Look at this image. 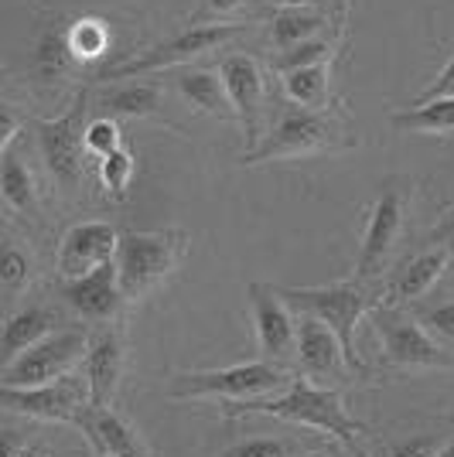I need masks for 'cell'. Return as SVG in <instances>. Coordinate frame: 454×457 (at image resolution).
Returning a JSON list of instances; mask_svg holds the SVG:
<instances>
[{
    "label": "cell",
    "instance_id": "cell-27",
    "mask_svg": "<svg viewBox=\"0 0 454 457\" xmlns=\"http://www.w3.org/2000/svg\"><path fill=\"white\" fill-rule=\"evenodd\" d=\"M65 45H69L72 62H99L110 52V28L99 18L72 21L65 28Z\"/></svg>",
    "mask_w": 454,
    "mask_h": 457
},
{
    "label": "cell",
    "instance_id": "cell-32",
    "mask_svg": "<svg viewBox=\"0 0 454 457\" xmlns=\"http://www.w3.org/2000/svg\"><path fill=\"white\" fill-rule=\"evenodd\" d=\"M414 314L420 318V324L434 335L437 342L454 355V294L444 297V301H434V304L420 301V304L414 307Z\"/></svg>",
    "mask_w": 454,
    "mask_h": 457
},
{
    "label": "cell",
    "instance_id": "cell-18",
    "mask_svg": "<svg viewBox=\"0 0 454 457\" xmlns=\"http://www.w3.org/2000/svg\"><path fill=\"white\" fill-rule=\"evenodd\" d=\"M451 267V246L448 243H427V246L407 256L386 280V304H420L434 290Z\"/></svg>",
    "mask_w": 454,
    "mask_h": 457
},
{
    "label": "cell",
    "instance_id": "cell-26",
    "mask_svg": "<svg viewBox=\"0 0 454 457\" xmlns=\"http://www.w3.org/2000/svg\"><path fill=\"white\" fill-rule=\"evenodd\" d=\"M390 123L399 134H454V96L431 99V103H414L407 110H397V113L390 116Z\"/></svg>",
    "mask_w": 454,
    "mask_h": 457
},
{
    "label": "cell",
    "instance_id": "cell-44",
    "mask_svg": "<svg viewBox=\"0 0 454 457\" xmlns=\"http://www.w3.org/2000/svg\"><path fill=\"white\" fill-rule=\"evenodd\" d=\"M93 457H110V454H93Z\"/></svg>",
    "mask_w": 454,
    "mask_h": 457
},
{
    "label": "cell",
    "instance_id": "cell-39",
    "mask_svg": "<svg viewBox=\"0 0 454 457\" xmlns=\"http://www.w3.org/2000/svg\"><path fill=\"white\" fill-rule=\"evenodd\" d=\"M18 457H52V451H48V444H24Z\"/></svg>",
    "mask_w": 454,
    "mask_h": 457
},
{
    "label": "cell",
    "instance_id": "cell-20",
    "mask_svg": "<svg viewBox=\"0 0 454 457\" xmlns=\"http://www.w3.org/2000/svg\"><path fill=\"white\" fill-rule=\"evenodd\" d=\"M79 430L89 440L93 454H110V457H151V447L137 434L127 417H120L114 406H96L89 403L79 417Z\"/></svg>",
    "mask_w": 454,
    "mask_h": 457
},
{
    "label": "cell",
    "instance_id": "cell-33",
    "mask_svg": "<svg viewBox=\"0 0 454 457\" xmlns=\"http://www.w3.org/2000/svg\"><path fill=\"white\" fill-rule=\"evenodd\" d=\"M301 444L294 437H273V434H256V437L236 440L223 451V457H298Z\"/></svg>",
    "mask_w": 454,
    "mask_h": 457
},
{
    "label": "cell",
    "instance_id": "cell-24",
    "mask_svg": "<svg viewBox=\"0 0 454 457\" xmlns=\"http://www.w3.org/2000/svg\"><path fill=\"white\" fill-rule=\"evenodd\" d=\"M0 185H4L7 212L24 215V219H38V212H41L38 178H35L28 157H24L18 147H7L4 157H0Z\"/></svg>",
    "mask_w": 454,
    "mask_h": 457
},
{
    "label": "cell",
    "instance_id": "cell-15",
    "mask_svg": "<svg viewBox=\"0 0 454 457\" xmlns=\"http://www.w3.org/2000/svg\"><path fill=\"white\" fill-rule=\"evenodd\" d=\"M120 236L123 232L106 219H82L76 226H69L58 243L55 273L62 280H76V277H86L93 270L114 263Z\"/></svg>",
    "mask_w": 454,
    "mask_h": 457
},
{
    "label": "cell",
    "instance_id": "cell-37",
    "mask_svg": "<svg viewBox=\"0 0 454 457\" xmlns=\"http://www.w3.org/2000/svg\"><path fill=\"white\" fill-rule=\"evenodd\" d=\"M448 239H454V205L444 212L434 222V228L427 232V243H448Z\"/></svg>",
    "mask_w": 454,
    "mask_h": 457
},
{
    "label": "cell",
    "instance_id": "cell-25",
    "mask_svg": "<svg viewBox=\"0 0 454 457\" xmlns=\"http://www.w3.org/2000/svg\"><path fill=\"white\" fill-rule=\"evenodd\" d=\"M281 89L290 106H301V110H332L335 96H332V62H318V65H307L298 72H287L281 76Z\"/></svg>",
    "mask_w": 454,
    "mask_h": 457
},
{
    "label": "cell",
    "instance_id": "cell-40",
    "mask_svg": "<svg viewBox=\"0 0 454 457\" xmlns=\"http://www.w3.org/2000/svg\"><path fill=\"white\" fill-rule=\"evenodd\" d=\"M332 11H335L339 28H345V11H349V0H332Z\"/></svg>",
    "mask_w": 454,
    "mask_h": 457
},
{
    "label": "cell",
    "instance_id": "cell-8",
    "mask_svg": "<svg viewBox=\"0 0 454 457\" xmlns=\"http://www.w3.org/2000/svg\"><path fill=\"white\" fill-rule=\"evenodd\" d=\"M249 24L243 21H206V24H191L174 31L171 38L157 41L151 48H144L140 55L127 58L120 65H106L99 69L103 82H120V79H137L144 72H161V69H174V65H191L198 58H206L208 52H215L219 45L247 35Z\"/></svg>",
    "mask_w": 454,
    "mask_h": 457
},
{
    "label": "cell",
    "instance_id": "cell-35",
    "mask_svg": "<svg viewBox=\"0 0 454 457\" xmlns=\"http://www.w3.org/2000/svg\"><path fill=\"white\" fill-rule=\"evenodd\" d=\"M444 96H454V48L451 55H448V62H444V69H441V76L416 96V103H431V99H444Z\"/></svg>",
    "mask_w": 454,
    "mask_h": 457
},
{
    "label": "cell",
    "instance_id": "cell-2",
    "mask_svg": "<svg viewBox=\"0 0 454 457\" xmlns=\"http://www.w3.org/2000/svg\"><path fill=\"white\" fill-rule=\"evenodd\" d=\"M281 297L294 307V314L304 318H318L324 321L335 335H339L341 348H345V359L349 369L356 372V379L373 382L376 379V369L362 359L356 335H359L362 318H369L379 304H386V287L379 280H339V284L328 287H277Z\"/></svg>",
    "mask_w": 454,
    "mask_h": 457
},
{
    "label": "cell",
    "instance_id": "cell-3",
    "mask_svg": "<svg viewBox=\"0 0 454 457\" xmlns=\"http://www.w3.org/2000/svg\"><path fill=\"white\" fill-rule=\"evenodd\" d=\"M369 321L379 335V359L373 365L376 379L454 372V355L420 324L414 311H407V304H379Z\"/></svg>",
    "mask_w": 454,
    "mask_h": 457
},
{
    "label": "cell",
    "instance_id": "cell-22",
    "mask_svg": "<svg viewBox=\"0 0 454 457\" xmlns=\"http://www.w3.org/2000/svg\"><path fill=\"white\" fill-rule=\"evenodd\" d=\"M171 89L189 103L195 113L206 116H229L232 113V103H229L226 82H223V72L212 69V65H185L171 76Z\"/></svg>",
    "mask_w": 454,
    "mask_h": 457
},
{
    "label": "cell",
    "instance_id": "cell-13",
    "mask_svg": "<svg viewBox=\"0 0 454 457\" xmlns=\"http://www.w3.org/2000/svg\"><path fill=\"white\" fill-rule=\"evenodd\" d=\"M219 72H223V82H226L232 113H236L240 127H243L247 151H253L264 140V120H266V110H270L264 65L253 55L232 52V55L219 58Z\"/></svg>",
    "mask_w": 454,
    "mask_h": 457
},
{
    "label": "cell",
    "instance_id": "cell-4",
    "mask_svg": "<svg viewBox=\"0 0 454 457\" xmlns=\"http://www.w3.org/2000/svg\"><path fill=\"white\" fill-rule=\"evenodd\" d=\"M356 137L349 134L345 116H335L332 110H301L290 106L277 113L273 127L264 134V140L240 157V164L256 168V164H270V161H294V157H315L324 151H345L352 147Z\"/></svg>",
    "mask_w": 454,
    "mask_h": 457
},
{
    "label": "cell",
    "instance_id": "cell-12",
    "mask_svg": "<svg viewBox=\"0 0 454 457\" xmlns=\"http://www.w3.org/2000/svg\"><path fill=\"white\" fill-rule=\"evenodd\" d=\"M249 311H253V335H256V352L260 359L290 369L298 359V314L294 307L281 297L277 287H266L253 280L247 287Z\"/></svg>",
    "mask_w": 454,
    "mask_h": 457
},
{
    "label": "cell",
    "instance_id": "cell-7",
    "mask_svg": "<svg viewBox=\"0 0 454 457\" xmlns=\"http://www.w3.org/2000/svg\"><path fill=\"white\" fill-rule=\"evenodd\" d=\"M89 110H93V93L79 89L65 113L35 123V144H38L41 161L65 198L79 195V188H82L86 157H89L86 154V127H89L86 116H89Z\"/></svg>",
    "mask_w": 454,
    "mask_h": 457
},
{
    "label": "cell",
    "instance_id": "cell-41",
    "mask_svg": "<svg viewBox=\"0 0 454 457\" xmlns=\"http://www.w3.org/2000/svg\"><path fill=\"white\" fill-rule=\"evenodd\" d=\"M437 457H454V427H451V434L444 437V447H441V454Z\"/></svg>",
    "mask_w": 454,
    "mask_h": 457
},
{
    "label": "cell",
    "instance_id": "cell-38",
    "mask_svg": "<svg viewBox=\"0 0 454 457\" xmlns=\"http://www.w3.org/2000/svg\"><path fill=\"white\" fill-rule=\"evenodd\" d=\"M290 7H304V11H332V0H273V11H290Z\"/></svg>",
    "mask_w": 454,
    "mask_h": 457
},
{
    "label": "cell",
    "instance_id": "cell-10",
    "mask_svg": "<svg viewBox=\"0 0 454 457\" xmlns=\"http://www.w3.org/2000/svg\"><path fill=\"white\" fill-rule=\"evenodd\" d=\"M407 195L399 185H386L373 198V205L366 212V226H362L359 256H356V273L359 280H379L383 270L393 263L397 249L403 246L407 236Z\"/></svg>",
    "mask_w": 454,
    "mask_h": 457
},
{
    "label": "cell",
    "instance_id": "cell-28",
    "mask_svg": "<svg viewBox=\"0 0 454 457\" xmlns=\"http://www.w3.org/2000/svg\"><path fill=\"white\" fill-rule=\"evenodd\" d=\"M332 35H339V31H332ZM332 35H322V38H311L298 45V48H290V52H281V55L270 58V69L277 72V76H287V72H298V69H307V65H318V62H332L335 55V38Z\"/></svg>",
    "mask_w": 454,
    "mask_h": 457
},
{
    "label": "cell",
    "instance_id": "cell-16",
    "mask_svg": "<svg viewBox=\"0 0 454 457\" xmlns=\"http://www.w3.org/2000/svg\"><path fill=\"white\" fill-rule=\"evenodd\" d=\"M127 372V324H99L82 359V376L89 382V396L96 406H114L120 382Z\"/></svg>",
    "mask_w": 454,
    "mask_h": 457
},
{
    "label": "cell",
    "instance_id": "cell-31",
    "mask_svg": "<svg viewBox=\"0 0 454 457\" xmlns=\"http://www.w3.org/2000/svg\"><path fill=\"white\" fill-rule=\"evenodd\" d=\"M31 280H35L31 253L21 249L14 232H7V239H4V284H7V294H18L24 287H31Z\"/></svg>",
    "mask_w": 454,
    "mask_h": 457
},
{
    "label": "cell",
    "instance_id": "cell-29",
    "mask_svg": "<svg viewBox=\"0 0 454 457\" xmlns=\"http://www.w3.org/2000/svg\"><path fill=\"white\" fill-rule=\"evenodd\" d=\"M451 430V427H448ZM444 427L437 430H420V434H403V437H390L383 440L379 454L383 457H437L441 447H444V437H448Z\"/></svg>",
    "mask_w": 454,
    "mask_h": 457
},
{
    "label": "cell",
    "instance_id": "cell-34",
    "mask_svg": "<svg viewBox=\"0 0 454 457\" xmlns=\"http://www.w3.org/2000/svg\"><path fill=\"white\" fill-rule=\"evenodd\" d=\"M120 147H123L120 120H114V116H93L89 127H86V154L103 161V157H110Z\"/></svg>",
    "mask_w": 454,
    "mask_h": 457
},
{
    "label": "cell",
    "instance_id": "cell-36",
    "mask_svg": "<svg viewBox=\"0 0 454 457\" xmlns=\"http://www.w3.org/2000/svg\"><path fill=\"white\" fill-rule=\"evenodd\" d=\"M247 4L249 0H206L202 14H206V18H215V21H226V18H232V14H240Z\"/></svg>",
    "mask_w": 454,
    "mask_h": 457
},
{
    "label": "cell",
    "instance_id": "cell-9",
    "mask_svg": "<svg viewBox=\"0 0 454 457\" xmlns=\"http://www.w3.org/2000/svg\"><path fill=\"white\" fill-rule=\"evenodd\" d=\"M93 338V328L89 324H69L55 335L41 338L38 345L24 348L18 359L4 365L0 372V386L7 389H31V386H45V382H55L62 376H69L82 359H86V348Z\"/></svg>",
    "mask_w": 454,
    "mask_h": 457
},
{
    "label": "cell",
    "instance_id": "cell-21",
    "mask_svg": "<svg viewBox=\"0 0 454 457\" xmlns=\"http://www.w3.org/2000/svg\"><path fill=\"white\" fill-rule=\"evenodd\" d=\"M62 328H69V321L52 304H45V301H31V304L11 311L7 324H4V365L11 362V359H18L24 348L38 345L41 338L55 335Z\"/></svg>",
    "mask_w": 454,
    "mask_h": 457
},
{
    "label": "cell",
    "instance_id": "cell-19",
    "mask_svg": "<svg viewBox=\"0 0 454 457\" xmlns=\"http://www.w3.org/2000/svg\"><path fill=\"white\" fill-rule=\"evenodd\" d=\"M164 93L161 82H137V79H120L114 86H103L93 99L96 116H114V120H154V123H168L171 130L181 134L178 123L164 120Z\"/></svg>",
    "mask_w": 454,
    "mask_h": 457
},
{
    "label": "cell",
    "instance_id": "cell-11",
    "mask_svg": "<svg viewBox=\"0 0 454 457\" xmlns=\"http://www.w3.org/2000/svg\"><path fill=\"white\" fill-rule=\"evenodd\" d=\"M0 403L7 417H28L35 423H72L79 427L82 410L93 403L89 396V382L86 376H62L45 386H31V389H0Z\"/></svg>",
    "mask_w": 454,
    "mask_h": 457
},
{
    "label": "cell",
    "instance_id": "cell-42",
    "mask_svg": "<svg viewBox=\"0 0 454 457\" xmlns=\"http://www.w3.org/2000/svg\"><path fill=\"white\" fill-rule=\"evenodd\" d=\"M304 457H332V454H324V451H307Z\"/></svg>",
    "mask_w": 454,
    "mask_h": 457
},
{
    "label": "cell",
    "instance_id": "cell-1",
    "mask_svg": "<svg viewBox=\"0 0 454 457\" xmlns=\"http://www.w3.org/2000/svg\"><path fill=\"white\" fill-rule=\"evenodd\" d=\"M223 413L229 420L236 417H273L284 423H301L318 434H328L339 440L349 454L369 457L362 437L373 434V427L366 420H356L345 410L339 386H322V382L307 379V376H294L281 396L270 400H253V403H223Z\"/></svg>",
    "mask_w": 454,
    "mask_h": 457
},
{
    "label": "cell",
    "instance_id": "cell-17",
    "mask_svg": "<svg viewBox=\"0 0 454 457\" xmlns=\"http://www.w3.org/2000/svg\"><path fill=\"white\" fill-rule=\"evenodd\" d=\"M294 365H298L294 376H307L322 386H335V382L345 386V382L356 379L339 335L324 321L304 318V314H298V359H294Z\"/></svg>",
    "mask_w": 454,
    "mask_h": 457
},
{
    "label": "cell",
    "instance_id": "cell-43",
    "mask_svg": "<svg viewBox=\"0 0 454 457\" xmlns=\"http://www.w3.org/2000/svg\"><path fill=\"white\" fill-rule=\"evenodd\" d=\"M448 246H451V267H454V239H448Z\"/></svg>",
    "mask_w": 454,
    "mask_h": 457
},
{
    "label": "cell",
    "instance_id": "cell-30",
    "mask_svg": "<svg viewBox=\"0 0 454 457\" xmlns=\"http://www.w3.org/2000/svg\"><path fill=\"white\" fill-rule=\"evenodd\" d=\"M133 171H137V164H133V154L127 147H120V151H114L110 157L99 161V181H103L106 195L116 198V202L127 198V191L133 185Z\"/></svg>",
    "mask_w": 454,
    "mask_h": 457
},
{
    "label": "cell",
    "instance_id": "cell-14",
    "mask_svg": "<svg viewBox=\"0 0 454 457\" xmlns=\"http://www.w3.org/2000/svg\"><path fill=\"white\" fill-rule=\"evenodd\" d=\"M55 294L58 301L76 314L79 324H89V328L123 321V311L130 304L123 287H120L116 260L106 263V267L93 270V273H86V277H76V280H62L58 277Z\"/></svg>",
    "mask_w": 454,
    "mask_h": 457
},
{
    "label": "cell",
    "instance_id": "cell-23",
    "mask_svg": "<svg viewBox=\"0 0 454 457\" xmlns=\"http://www.w3.org/2000/svg\"><path fill=\"white\" fill-rule=\"evenodd\" d=\"M332 31L341 35V28L332 21L328 11L290 7V11H273L270 28H266V45H270L273 55H281V52H290V48H298L304 41L322 38V35H332Z\"/></svg>",
    "mask_w": 454,
    "mask_h": 457
},
{
    "label": "cell",
    "instance_id": "cell-5",
    "mask_svg": "<svg viewBox=\"0 0 454 457\" xmlns=\"http://www.w3.org/2000/svg\"><path fill=\"white\" fill-rule=\"evenodd\" d=\"M294 382V372L266 359L226 365V369H198V372H178L168 382V396L178 403L189 400H215V403H253L281 396Z\"/></svg>",
    "mask_w": 454,
    "mask_h": 457
},
{
    "label": "cell",
    "instance_id": "cell-6",
    "mask_svg": "<svg viewBox=\"0 0 454 457\" xmlns=\"http://www.w3.org/2000/svg\"><path fill=\"white\" fill-rule=\"evenodd\" d=\"M189 253V232L185 228H151V232H123L116 249V273L127 301L137 304L151 297L157 287H164L174 270L181 267Z\"/></svg>",
    "mask_w": 454,
    "mask_h": 457
}]
</instances>
